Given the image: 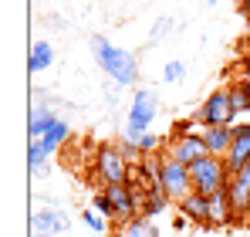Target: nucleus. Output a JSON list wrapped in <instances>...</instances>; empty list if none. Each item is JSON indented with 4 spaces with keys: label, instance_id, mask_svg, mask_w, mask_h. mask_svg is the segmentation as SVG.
<instances>
[{
    "label": "nucleus",
    "instance_id": "obj_18",
    "mask_svg": "<svg viewBox=\"0 0 250 237\" xmlns=\"http://www.w3.org/2000/svg\"><path fill=\"white\" fill-rule=\"evenodd\" d=\"M227 92H230L233 112H250V85L247 81H237V85H230Z\"/></svg>",
    "mask_w": 250,
    "mask_h": 237
},
{
    "label": "nucleus",
    "instance_id": "obj_10",
    "mask_svg": "<svg viewBox=\"0 0 250 237\" xmlns=\"http://www.w3.org/2000/svg\"><path fill=\"white\" fill-rule=\"evenodd\" d=\"M250 163V125H233V146L227 156V173H237Z\"/></svg>",
    "mask_w": 250,
    "mask_h": 237
},
{
    "label": "nucleus",
    "instance_id": "obj_2",
    "mask_svg": "<svg viewBox=\"0 0 250 237\" xmlns=\"http://www.w3.org/2000/svg\"><path fill=\"white\" fill-rule=\"evenodd\" d=\"M139 197L132 190V183H119V187H105L98 197H95V210L108 220H122L125 227L132 220H139Z\"/></svg>",
    "mask_w": 250,
    "mask_h": 237
},
{
    "label": "nucleus",
    "instance_id": "obj_5",
    "mask_svg": "<svg viewBox=\"0 0 250 237\" xmlns=\"http://www.w3.org/2000/svg\"><path fill=\"white\" fill-rule=\"evenodd\" d=\"M189 180H193V190L196 193H220L223 187H227V180H230V173H227V159H216V156H203L196 159L193 166H189Z\"/></svg>",
    "mask_w": 250,
    "mask_h": 237
},
{
    "label": "nucleus",
    "instance_id": "obj_3",
    "mask_svg": "<svg viewBox=\"0 0 250 237\" xmlns=\"http://www.w3.org/2000/svg\"><path fill=\"white\" fill-rule=\"evenodd\" d=\"M95 176L105 183V187H119V183H128L132 180V163L122 156L119 142H102L95 149Z\"/></svg>",
    "mask_w": 250,
    "mask_h": 237
},
{
    "label": "nucleus",
    "instance_id": "obj_11",
    "mask_svg": "<svg viewBox=\"0 0 250 237\" xmlns=\"http://www.w3.org/2000/svg\"><path fill=\"white\" fill-rule=\"evenodd\" d=\"M64 227H68V220H64L61 210H38L31 217V237H54Z\"/></svg>",
    "mask_w": 250,
    "mask_h": 237
},
{
    "label": "nucleus",
    "instance_id": "obj_20",
    "mask_svg": "<svg viewBox=\"0 0 250 237\" xmlns=\"http://www.w3.org/2000/svg\"><path fill=\"white\" fill-rule=\"evenodd\" d=\"M125 237H156V227L149 224V217H139L125 227Z\"/></svg>",
    "mask_w": 250,
    "mask_h": 237
},
{
    "label": "nucleus",
    "instance_id": "obj_7",
    "mask_svg": "<svg viewBox=\"0 0 250 237\" xmlns=\"http://www.w3.org/2000/svg\"><path fill=\"white\" fill-rule=\"evenodd\" d=\"M159 183H163V193H166L172 203L186 200L193 193V180H189V166L176 163L172 156L163 153V173H159Z\"/></svg>",
    "mask_w": 250,
    "mask_h": 237
},
{
    "label": "nucleus",
    "instance_id": "obj_23",
    "mask_svg": "<svg viewBox=\"0 0 250 237\" xmlns=\"http://www.w3.org/2000/svg\"><path fill=\"white\" fill-rule=\"evenodd\" d=\"M169 27H172V21H169V17H159V21H156V27H152V38H149V44L166 41V38H169Z\"/></svg>",
    "mask_w": 250,
    "mask_h": 237
},
{
    "label": "nucleus",
    "instance_id": "obj_13",
    "mask_svg": "<svg viewBox=\"0 0 250 237\" xmlns=\"http://www.w3.org/2000/svg\"><path fill=\"white\" fill-rule=\"evenodd\" d=\"M179 207V213L186 217V220H193V224H203V227H209V197L207 193H189L186 200H179L176 203Z\"/></svg>",
    "mask_w": 250,
    "mask_h": 237
},
{
    "label": "nucleus",
    "instance_id": "obj_22",
    "mask_svg": "<svg viewBox=\"0 0 250 237\" xmlns=\"http://www.w3.org/2000/svg\"><path fill=\"white\" fill-rule=\"evenodd\" d=\"M82 220L88 224V231H95V234H105V231H108V217H102L98 210H84Z\"/></svg>",
    "mask_w": 250,
    "mask_h": 237
},
{
    "label": "nucleus",
    "instance_id": "obj_4",
    "mask_svg": "<svg viewBox=\"0 0 250 237\" xmlns=\"http://www.w3.org/2000/svg\"><path fill=\"white\" fill-rule=\"evenodd\" d=\"M156 112H159V98H156V92H152V88H139V92L132 95V105H128V118H125L122 139L139 142V139L149 132V125H152Z\"/></svg>",
    "mask_w": 250,
    "mask_h": 237
},
{
    "label": "nucleus",
    "instance_id": "obj_14",
    "mask_svg": "<svg viewBox=\"0 0 250 237\" xmlns=\"http://www.w3.org/2000/svg\"><path fill=\"white\" fill-rule=\"evenodd\" d=\"M233 217H237V210H233L230 193H227V187H223L220 193L209 197V227H227Z\"/></svg>",
    "mask_w": 250,
    "mask_h": 237
},
{
    "label": "nucleus",
    "instance_id": "obj_16",
    "mask_svg": "<svg viewBox=\"0 0 250 237\" xmlns=\"http://www.w3.org/2000/svg\"><path fill=\"white\" fill-rule=\"evenodd\" d=\"M51 61H54V47H51L47 41H38V44L31 47V61H27V68L38 75V71H47V68H51Z\"/></svg>",
    "mask_w": 250,
    "mask_h": 237
},
{
    "label": "nucleus",
    "instance_id": "obj_19",
    "mask_svg": "<svg viewBox=\"0 0 250 237\" xmlns=\"http://www.w3.org/2000/svg\"><path fill=\"white\" fill-rule=\"evenodd\" d=\"M68 136H71V129H68V122H61V118H58V122H54V129H51V132L44 136V146H47V149L54 153V149H58V146H61V142L68 139Z\"/></svg>",
    "mask_w": 250,
    "mask_h": 237
},
{
    "label": "nucleus",
    "instance_id": "obj_6",
    "mask_svg": "<svg viewBox=\"0 0 250 237\" xmlns=\"http://www.w3.org/2000/svg\"><path fill=\"white\" fill-rule=\"evenodd\" d=\"M233 102H230V92L227 88H216V92H209L207 102L196 109V122L203 125V129H209V125H233Z\"/></svg>",
    "mask_w": 250,
    "mask_h": 237
},
{
    "label": "nucleus",
    "instance_id": "obj_1",
    "mask_svg": "<svg viewBox=\"0 0 250 237\" xmlns=\"http://www.w3.org/2000/svg\"><path fill=\"white\" fill-rule=\"evenodd\" d=\"M91 51H95L98 68L115 81V85H122V88H125V85H135V81H139V58H135L132 51L108 44L102 34L91 38Z\"/></svg>",
    "mask_w": 250,
    "mask_h": 237
},
{
    "label": "nucleus",
    "instance_id": "obj_17",
    "mask_svg": "<svg viewBox=\"0 0 250 237\" xmlns=\"http://www.w3.org/2000/svg\"><path fill=\"white\" fill-rule=\"evenodd\" d=\"M47 159H51V149L44 146V139L31 142V149H27V166H31V173H34V176H38V173H44Z\"/></svg>",
    "mask_w": 250,
    "mask_h": 237
},
{
    "label": "nucleus",
    "instance_id": "obj_21",
    "mask_svg": "<svg viewBox=\"0 0 250 237\" xmlns=\"http://www.w3.org/2000/svg\"><path fill=\"white\" fill-rule=\"evenodd\" d=\"M183 75H186V65H183L179 58L166 61V68H163V81H166V85H176V81H183Z\"/></svg>",
    "mask_w": 250,
    "mask_h": 237
},
{
    "label": "nucleus",
    "instance_id": "obj_9",
    "mask_svg": "<svg viewBox=\"0 0 250 237\" xmlns=\"http://www.w3.org/2000/svg\"><path fill=\"white\" fill-rule=\"evenodd\" d=\"M227 193H230V203H233L237 217H247V213H250V163L244 166V169L230 173V180H227Z\"/></svg>",
    "mask_w": 250,
    "mask_h": 237
},
{
    "label": "nucleus",
    "instance_id": "obj_25",
    "mask_svg": "<svg viewBox=\"0 0 250 237\" xmlns=\"http://www.w3.org/2000/svg\"><path fill=\"white\" fill-rule=\"evenodd\" d=\"M207 3H216V0H207Z\"/></svg>",
    "mask_w": 250,
    "mask_h": 237
},
{
    "label": "nucleus",
    "instance_id": "obj_12",
    "mask_svg": "<svg viewBox=\"0 0 250 237\" xmlns=\"http://www.w3.org/2000/svg\"><path fill=\"white\" fill-rule=\"evenodd\" d=\"M203 139H207L209 156L227 159L230 146H233V125H209V129H203Z\"/></svg>",
    "mask_w": 250,
    "mask_h": 237
},
{
    "label": "nucleus",
    "instance_id": "obj_24",
    "mask_svg": "<svg viewBox=\"0 0 250 237\" xmlns=\"http://www.w3.org/2000/svg\"><path fill=\"white\" fill-rule=\"evenodd\" d=\"M244 17H247V24H250V0H244Z\"/></svg>",
    "mask_w": 250,
    "mask_h": 237
},
{
    "label": "nucleus",
    "instance_id": "obj_8",
    "mask_svg": "<svg viewBox=\"0 0 250 237\" xmlns=\"http://www.w3.org/2000/svg\"><path fill=\"white\" fill-rule=\"evenodd\" d=\"M166 156H172L176 163H183V166H193L196 159L209 156L203 132H179V136L166 139Z\"/></svg>",
    "mask_w": 250,
    "mask_h": 237
},
{
    "label": "nucleus",
    "instance_id": "obj_15",
    "mask_svg": "<svg viewBox=\"0 0 250 237\" xmlns=\"http://www.w3.org/2000/svg\"><path fill=\"white\" fill-rule=\"evenodd\" d=\"M54 122H58V116L51 112V109H34L31 112V142H38V139H44L51 129H54Z\"/></svg>",
    "mask_w": 250,
    "mask_h": 237
}]
</instances>
